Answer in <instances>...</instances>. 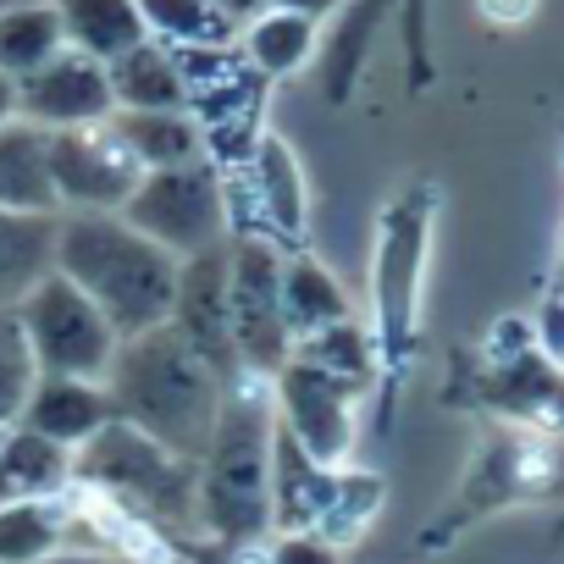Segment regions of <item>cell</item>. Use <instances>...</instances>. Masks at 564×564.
Wrapping results in <instances>:
<instances>
[{"mask_svg":"<svg viewBox=\"0 0 564 564\" xmlns=\"http://www.w3.org/2000/svg\"><path fill=\"white\" fill-rule=\"evenodd\" d=\"M45 166H51V194L56 210H78V216H117L128 205V194L139 188L144 166L122 150V139L111 133V117L95 128H67V133H45Z\"/></svg>","mask_w":564,"mask_h":564,"instance_id":"obj_9","label":"cell"},{"mask_svg":"<svg viewBox=\"0 0 564 564\" xmlns=\"http://www.w3.org/2000/svg\"><path fill=\"white\" fill-rule=\"evenodd\" d=\"M432 205H437V188L415 183L382 210V227H377L371 289H377V355H388V360L410 355L421 271H426V243H432Z\"/></svg>","mask_w":564,"mask_h":564,"instance_id":"obj_7","label":"cell"},{"mask_svg":"<svg viewBox=\"0 0 564 564\" xmlns=\"http://www.w3.org/2000/svg\"><path fill=\"white\" fill-rule=\"evenodd\" d=\"M536 344H542V355L564 371V300H547V305H542V316H536Z\"/></svg>","mask_w":564,"mask_h":564,"instance_id":"obj_30","label":"cell"},{"mask_svg":"<svg viewBox=\"0 0 564 564\" xmlns=\"http://www.w3.org/2000/svg\"><path fill=\"white\" fill-rule=\"evenodd\" d=\"M111 78V100L117 111H188V95H183V73H177V56L155 40L133 45L128 56H117L106 67Z\"/></svg>","mask_w":564,"mask_h":564,"instance_id":"obj_22","label":"cell"},{"mask_svg":"<svg viewBox=\"0 0 564 564\" xmlns=\"http://www.w3.org/2000/svg\"><path fill=\"white\" fill-rule=\"evenodd\" d=\"M294 360H305V366H316L322 377H333V382H344V388H355V393H366L371 382H377V338L349 316V322H338V327H322V333H311L305 344H294Z\"/></svg>","mask_w":564,"mask_h":564,"instance_id":"obj_27","label":"cell"},{"mask_svg":"<svg viewBox=\"0 0 564 564\" xmlns=\"http://www.w3.org/2000/svg\"><path fill=\"white\" fill-rule=\"evenodd\" d=\"M177 265L161 243H150L122 216H78L67 210L56 221V271L84 300L117 327V338H139L150 327H166Z\"/></svg>","mask_w":564,"mask_h":564,"instance_id":"obj_3","label":"cell"},{"mask_svg":"<svg viewBox=\"0 0 564 564\" xmlns=\"http://www.w3.org/2000/svg\"><path fill=\"white\" fill-rule=\"evenodd\" d=\"M210 7H221L232 23H249L254 12H265V7H271V0H210Z\"/></svg>","mask_w":564,"mask_h":564,"instance_id":"obj_35","label":"cell"},{"mask_svg":"<svg viewBox=\"0 0 564 564\" xmlns=\"http://www.w3.org/2000/svg\"><path fill=\"white\" fill-rule=\"evenodd\" d=\"M476 12L487 29H520L536 12V0H476Z\"/></svg>","mask_w":564,"mask_h":564,"instance_id":"obj_32","label":"cell"},{"mask_svg":"<svg viewBox=\"0 0 564 564\" xmlns=\"http://www.w3.org/2000/svg\"><path fill=\"white\" fill-rule=\"evenodd\" d=\"M322 51V23L305 18V12H289V7H265L254 12L249 23H238V56L265 78H294L300 67H311Z\"/></svg>","mask_w":564,"mask_h":564,"instance_id":"obj_16","label":"cell"},{"mask_svg":"<svg viewBox=\"0 0 564 564\" xmlns=\"http://www.w3.org/2000/svg\"><path fill=\"white\" fill-rule=\"evenodd\" d=\"M227 322L238 371L276 377L294 360V333L282 316V249L271 238H232L227 249Z\"/></svg>","mask_w":564,"mask_h":564,"instance_id":"obj_8","label":"cell"},{"mask_svg":"<svg viewBox=\"0 0 564 564\" xmlns=\"http://www.w3.org/2000/svg\"><path fill=\"white\" fill-rule=\"evenodd\" d=\"M238 172L249 183V199L260 205L265 232L300 243L311 227V194H305V172H300V155L289 150V139L260 133V144L249 150V161Z\"/></svg>","mask_w":564,"mask_h":564,"instance_id":"obj_13","label":"cell"},{"mask_svg":"<svg viewBox=\"0 0 564 564\" xmlns=\"http://www.w3.org/2000/svg\"><path fill=\"white\" fill-rule=\"evenodd\" d=\"M34 382H40V366L29 355L23 322H18V311H0V432H12L23 421Z\"/></svg>","mask_w":564,"mask_h":564,"instance_id":"obj_29","label":"cell"},{"mask_svg":"<svg viewBox=\"0 0 564 564\" xmlns=\"http://www.w3.org/2000/svg\"><path fill=\"white\" fill-rule=\"evenodd\" d=\"M117 421L106 382H84V377H40L29 393V410L18 426L62 443V448H84L95 432H106Z\"/></svg>","mask_w":564,"mask_h":564,"instance_id":"obj_15","label":"cell"},{"mask_svg":"<svg viewBox=\"0 0 564 564\" xmlns=\"http://www.w3.org/2000/svg\"><path fill=\"white\" fill-rule=\"evenodd\" d=\"M111 111H117V100H111L106 62H95V56H84V51H73V45L18 84V122H29V128H40V133L95 128V122H106Z\"/></svg>","mask_w":564,"mask_h":564,"instance_id":"obj_11","label":"cell"},{"mask_svg":"<svg viewBox=\"0 0 564 564\" xmlns=\"http://www.w3.org/2000/svg\"><path fill=\"white\" fill-rule=\"evenodd\" d=\"M73 492L117 503L172 547H188V536H199V465L161 448L128 421H111L84 448H73Z\"/></svg>","mask_w":564,"mask_h":564,"instance_id":"obj_4","label":"cell"},{"mask_svg":"<svg viewBox=\"0 0 564 564\" xmlns=\"http://www.w3.org/2000/svg\"><path fill=\"white\" fill-rule=\"evenodd\" d=\"M56 18H62L67 45L106 62V67L150 40L144 18H139V0H56Z\"/></svg>","mask_w":564,"mask_h":564,"instance_id":"obj_21","label":"cell"},{"mask_svg":"<svg viewBox=\"0 0 564 564\" xmlns=\"http://www.w3.org/2000/svg\"><path fill=\"white\" fill-rule=\"evenodd\" d=\"M271 7H289V12H305V18H327V12H338L344 7V0H271Z\"/></svg>","mask_w":564,"mask_h":564,"instance_id":"obj_34","label":"cell"},{"mask_svg":"<svg viewBox=\"0 0 564 564\" xmlns=\"http://www.w3.org/2000/svg\"><path fill=\"white\" fill-rule=\"evenodd\" d=\"M78 509L73 498H34L0 509V564H45L51 553L73 547Z\"/></svg>","mask_w":564,"mask_h":564,"instance_id":"obj_23","label":"cell"},{"mask_svg":"<svg viewBox=\"0 0 564 564\" xmlns=\"http://www.w3.org/2000/svg\"><path fill=\"white\" fill-rule=\"evenodd\" d=\"M45 564H128V558H117V553H106V547H62V553H51Z\"/></svg>","mask_w":564,"mask_h":564,"instance_id":"obj_33","label":"cell"},{"mask_svg":"<svg viewBox=\"0 0 564 564\" xmlns=\"http://www.w3.org/2000/svg\"><path fill=\"white\" fill-rule=\"evenodd\" d=\"M282 316H289V333L294 344H305L311 333L322 327H338L349 322V294H344V282L316 260V254H282Z\"/></svg>","mask_w":564,"mask_h":564,"instance_id":"obj_19","label":"cell"},{"mask_svg":"<svg viewBox=\"0 0 564 564\" xmlns=\"http://www.w3.org/2000/svg\"><path fill=\"white\" fill-rule=\"evenodd\" d=\"M0 210H56L51 166H45V133L29 128V122L0 128Z\"/></svg>","mask_w":564,"mask_h":564,"instance_id":"obj_25","label":"cell"},{"mask_svg":"<svg viewBox=\"0 0 564 564\" xmlns=\"http://www.w3.org/2000/svg\"><path fill=\"white\" fill-rule=\"evenodd\" d=\"M227 249H232V238L205 254H188L177 265V294H172V316H166V327L221 382L238 377V349H232V322H227Z\"/></svg>","mask_w":564,"mask_h":564,"instance_id":"obj_12","label":"cell"},{"mask_svg":"<svg viewBox=\"0 0 564 564\" xmlns=\"http://www.w3.org/2000/svg\"><path fill=\"white\" fill-rule=\"evenodd\" d=\"M62 51H67V34L56 18V0H18V7L0 12V78L23 84Z\"/></svg>","mask_w":564,"mask_h":564,"instance_id":"obj_24","label":"cell"},{"mask_svg":"<svg viewBox=\"0 0 564 564\" xmlns=\"http://www.w3.org/2000/svg\"><path fill=\"white\" fill-rule=\"evenodd\" d=\"M106 393H111L117 421L139 426L161 448L199 465V454L216 432L227 382L172 327H150V333L117 344V360L106 371Z\"/></svg>","mask_w":564,"mask_h":564,"instance_id":"obj_2","label":"cell"},{"mask_svg":"<svg viewBox=\"0 0 564 564\" xmlns=\"http://www.w3.org/2000/svg\"><path fill=\"white\" fill-rule=\"evenodd\" d=\"M56 210H0V311H18L40 276L56 271Z\"/></svg>","mask_w":564,"mask_h":564,"instance_id":"obj_18","label":"cell"},{"mask_svg":"<svg viewBox=\"0 0 564 564\" xmlns=\"http://www.w3.org/2000/svg\"><path fill=\"white\" fill-rule=\"evenodd\" d=\"M111 133L144 172L205 161V133L188 111H111Z\"/></svg>","mask_w":564,"mask_h":564,"instance_id":"obj_20","label":"cell"},{"mask_svg":"<svg viewBox=\"0 0 564 564\" xmlns=\"http://www.w3.org/2000/svg\"><path fill=\"white\" fill-rule=\"evenodd\" d=\"M7 7H18V0H0V12H7Z\"/></svg>","mask_w":564,"mask_h":564,"instance_id":"obj_37","label":"cell"},{"mask_svg":"<svg viewBox=\"0 0 564 564\" xmlns=\"http://www.w3.org/2000/svg\"><path fill=\"white\" fill-rule=\"evenodd\" d=\"M29 355L40 366V377H84V382H106L111 360H117V327L95 311V300H84L62 271L40 276L18 305Z\"/></svg>","mask_w":564,"mask_h":564,"instance_id":"obj_6","label":"cell"},{"mask_svg":"<svg viewBox=\"0 0 564 564\" xmlns=\"http://www.w3.org/2000/svg\"><path fill=\"white\" fill-rule=\"evenodd\" d=\"M271 564H333V547L316 536H282L271 542Z\"/></svg>","mask_w":564,"mask_h":564,"instance_id":"obj_31","label":"cell"},{"mask_svg":"<svg viewBox=\"0 0 564 564\" xmlns=\"http://www.w3.org/2000/svg\"><path fill=\"white\" fill-rule=\"evenodd\" d=\"M18 122V84L12 78H0V128Z\"/></svg>","mask_w":564,"mask_h":564,"instance_id":"obj_36","label":"cell"},{"mask_svg":"<svg viewBox=\"0 0 564 564\" xmlns=\"http://www.w3.org/2000/svg\"><path fill=\"white\" fill-rule=\"evenodd\" d=\"M128 227H139L150 243H161L172 260L205 254L216 243L232 238V210H227V177L221 166L188 161V166H161L144 172L139 188L128 194V205L117 210Z\"/></svg>","mask_w":564,"mask_h":564,"instance_id":"obj_5","label":"cell"},{"mask_svg":"<svg viewBox=\"0 0 564 564\" xmlns=\"http://www.w3.org/2000/svg\"><path fill=\"white\" fill-rule=\"evenodd\" d=\"M333 487H338V470L311 459L289 432L276 426V437H271V531L311 536L322 509L333 503Z\"/></svg>","mask_w":564,"mask_h":564,"instance_id":"obj_14","label":"cell"},{"mask_svg":"<svg viewBox=\"0 0 564 564\" xmlns=\"http://www.w3.org/2000/svg\"><path fill=\"white\" fill-rule=\"evenodd\" d=\"M360 399H366V393H355V388L322 377V371L305 366V360H289V366L271 377L276 426L289 432L311 459H322V465H333V470H344L349 454H355V432H360L355 404H360Z\"/></svg>","mask_w":564,"mask_h":564,"instance_id":"obj_10","label":"cell"},{"mask_svg":"<svg viewBox=\"0 0 564 564\" xmlns=\"http://www.w3.org/2000/svg\"><path fill=\"white\" fill-rule=\"evenodd\" d=\"M144 34L166 51H221L238 45V23L210 0H139Z\"/></svg>","mask_w":564,"mask_h":564,"instance_id":"obj_26","label":"cell"},{"mask_svg":"<svg viewBox=\"0 0 564 564\" xmlns=\"http://www.w3.org/2000/svg\"><path fill=\"white\" fill-rule=\"evenodd\" d=\"M73 492V448L12 426L0 432V509L34 503V498H67Z\"/></svg>","mask_w":564,"mask_h":564,"instance_id":"obj_17","label":"cell"},{"mask_svg":"<svg viewBox=\"0 0 564 564\" xmlns=\"http://www.w3.org/2000/svg\"><path fill=\"white\" fill-rule=\"evenodd\" d=\"M271 382L238 371L221 393L216 432L199 454V536L210 547H243L271 536Z\"/></svg>","mask_w":564,"mask_h":564,"instance_id":"obj_1","label":"cell"},{"mask_svg":"<svg viewBox=\"0 0 564 564\" xmlns=\"http://www.w3.org/2000/svg\"><path fill=\"white\" fill-rule=\"evenodd\" d=\"M382 498H388L382 476H371V470H338L333 503L322 509V520H316V531H311V536H316V542H327V547H349V542H360V536H366V525L377 520Z\"/></svg>","mask_w":564,"mask_h":564,"instance_id":"obj_28","label":"cell"}]
</instances>
